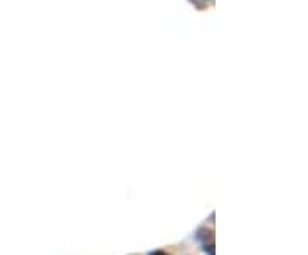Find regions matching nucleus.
<instances>
[{"instance_id": "nucleus-1", "label": "nucleus", "mask_w": 308, "mask_h": 255, "mask_svg": "<svg viewBox=\"0 0 308 255\" xmlns=\"http://www.w3.org/2000/svg\"><path fill=\"white\" fill-rule=\"evenodd\" d=\"M214 238H216L214 231L209 230V228H206V226L197 228V230H195V233H194V240L197 242L200 247L211 245V243H214Z\"/></svg>"}, {"instance_id": "nucleus-2", "label": "nucleus", "mask_w": 308, "mask_h": 255, "mask_svg": "<svg viewBox=\"0 0 308 255\" xmlns=\"http://www.w3.org/2000/svg\"><path fill=\"white\" fill-rule=\"evenodd\" d=\"M148 255H171V254L164 252V250H153V252H149Z\"/></svg>"}]
</instances>
